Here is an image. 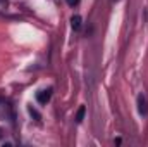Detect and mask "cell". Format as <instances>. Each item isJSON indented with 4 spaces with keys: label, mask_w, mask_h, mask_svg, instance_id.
Wrapping results in <instances>:
<instances>
[{
    "label": "cell",
    "mask_w": 148,
    "mask_h": 147,
    "mask_svg": "<svg viewBox=\"0 0 148 147\" xmlns=\"http://www.w3.org/2000/svg\"><path fill=\"white\" fill-rule=\"evenodd\" d=\"M138 111H140V114H148V99L145 94H140L138 95Z\"/></svg>",
    "instance_id": "6da1fadb"
},
{
    "label": "cell",
    "mask_w": 148,
    "mask_h": 147,
    "mask_svg": "<svg viewBox=\"0 0 148 147\" xmlns=\"http://www.w3.org/2000/svg\"><path fill=\"white\" fill-rule=\"evenodd\" d=\"M71 26H73L74 30H79V28H81V16L76 14V16L71 17Z\"/></svg>",
    "instance_id": "3957f363"
},
{
    "label": "cell",
    "mask_w": 148,
    "mask_h": 147,
    "mask_svg": "<svg viewBox=\"0 0 148 147\" xmlns=\"http://www.w3.org/2000/svg\"><path fill=\"white\" fill-rule=\"evenodd\" d=\"M66 2H67V5H71V7H74V5L79 3V0H66Z\"/></svg>",
    "instance_id": "52a82bcc"
},
{
    "label": "cell",
    "mask_w": 148,
    "mask_h": 147,
    "mask_svg": "<svg viewBox=\"0 0 148 147\" xmlns=\"http://www.w3.org/2000/svg\"><path fill=\"white\" fill-rule=\"evenodd\" d=\"M28 111H29V114H31V116H35V118H36V119H40V118H41V116H40V114H38L36 111L33 109V107H29V109H28Z\"/></svg>",
    "instance_id": "8992f818"
},
{
    "label": "cell",
    "mask_w": 148,
    "mask_h": 147,
    "mask_svg": "<svg viewBox=\"0 0 148 147\" xmlns=\"http://www.w3.org/2000/svg\"><path fill=\"white\" fill-rule=\"evenodd\" d=\"M52 97V88H47V90H40L36 94V101L40 104H47Z\"/></svg>",
    "instance_id": "7a4b0ae2"
},
{
    "label": "cell",
    "mask_w": 148,
    "mask_h": 147,
    "mask_svg": "<svg viewBox=\"0 0 148 147\" xmlns=\"http://www.w3.org/2000/svg\"><path fill=\"white\" fill-rule=\"evenodd\" d=\"M0 139H2V130H0Z\"/></svg>",
    "instance_id": "ba28073f"
},
{
    "label": "cell",
    "mask_w": 148,
    "mask_h": 147,
    "mask_svg": "<svg viewBox=\"0 0 148 147\" xmlns=\"http://www.w3.org/2000/svg\"><path fill=\"white\" fill-rule=\"evenodd\" d=\"M7 7H9V2L7 0H0V12L7 10Z\"/></svg>",
    "instance_id": "5b68a950"
},
{
    "label": "cell",
    "mask_w": 148,
    "mask_h": 147,
    "mask_svg": "<svg viewBox=\"0 0 148 147\" xmlns=\"http://www.w3.org/2000/svg\"><path fill=\"white\" fill-rule=\"evenodd\" d=\"M114 2H119V0H114Z\"/></svg>",
    "instance_id": "9c48e42d"
},
{
    "label": "cell",
    "mask_w": 148,
    "mask_h": 147,
    "mask_svg": "<svg viewBox=\"0 0 148 147\" xmlns=\"http://www.w3.org/2000/svg\"><path fill=\"white\" fill-rule=\"evenodd\" d=\"M84 112H86V107H84V106H81V107L77 109V112H76V121H77V123H81V121H83Z\"/></svg>",
    "instance_id": "277c9868"
}]
</instances>
